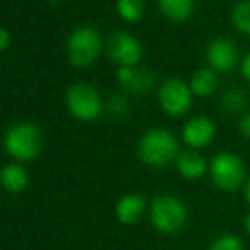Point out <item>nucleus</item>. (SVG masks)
<instances>
[{"mask_svg": "<svg viewBox=\"0 0 250 250\" xmlns=\"http://www.w3.org/2000/svg\"><path fill=\"white\" fill-rule=\"evenodd\" d=\"M151 221L161 233H177L187 221V208L171 194H160L151 202Z\"/></svg>", "mask_w": 250, "mask_h": 250, "instance_id": "3", "label": "nucleus"}, {"mask_svg": "<svg viewBox=\"0 0 250 250\" xmlns=\"http://www.w3.org/2000/svg\"><path fill=\"white\" fill-rule=\"evenodd\" d=\"M209 250H243V243L235 235H221L211 243Z\"/></svg>", "mask_w": 250, "mask_h": 250, "instance_id": "20", "label": "nucleus"}, {"mask_svg": "<svg viewBox=\"0 0 250 250\" xmlns=\"http://www.w3.org/2000/svg\"><path fill=\"white\" fill-rule=\"evenodd\" d=\"M209 171H211V178L216 187L226 192L236 190L243 184V178H245L242 160L236 154L228 153V151L216 154Z\"/></svg>", "mask_w": 250, "mask_h": 250, "instance_id": "6", "label": "nucleus"}, {"mask_svg": "<svg viewBox=\"0 0 250 250\" xmlns=\"http://www.w3.org/2000/svg\"><path fill=\"white\" fill-rule=\"evenodd\" d=\"M9 43H11V36H9V31L5 28L0 29V50H7Z\"/></svg>", "mask_w": 250, "mask_h": 250, "instance_id": "23", "label": "nucleus"}, {"mask_svg": "<svg viewBox=\"0 0 250 250\" xmlns=\"http://www.w3.org/2000/svg\"><path fill=\"white\" fill-rule=\"evenodd\" d=\"M161 12L171 21H187L194 11V0H158Z\"/></svg>", "mask_w": 250, "mask_h": 250, "instance_id": "16", "label": "nucleus"}, {"mask_svg": "<svg viewBox=\"0 0 250 250\" xmlns=\"http://www.w3.org/2000/svg\"><path fill=\"white\" fill-rule=\"evenodd\" d=\"M216 136V127L211 118L208 117H195L190 118L184 125L182 130V139L190 147H206L212 143Z\"/></svg>", "mask_w": 250, "mask_h": 250, "instance_id": "10", "label": "nucleus"}, {"mask_svg": "<svg viewBox=\"0 0 250 250\" xmlns=\"http://www.w3.org/2000/svg\"><path fill=\"white\" fill-rule=\"evenodd\" d=\"M245 199H247V202L250 204V180L247 182V187H245Z\"/></svg>", "mask_w": 250, "mask_h": 250, "instance_id": "26", "label": "nucleus"}, {"mask_svg": "<svg viewBox=\"0 0 250 250\" xmlns=\"http://www.w3.org/2000/svg\"><path fill=\"white\" fill-rule=\"evenodd\" d=\"M233 24L238 31L250 36V0H243L233 9Z\"/></svg>", "mask_w": 250, "mask_h": 250, "instance_id": "19", "label": "nucleus"}, {"mask_svg": "<svg viewBox=\"0 0 250 250\" xmlns=\"http://www.w3.org/2000/svg\"><path fill=\"white\" fill-rule=\"evenodd\" d=\"M146 211V201L141 194H127L117 202L115 214L122 225H134Z\"/></svg>", "mask_w": 250, "mask_h": 250, "instance_id": "12", "label": "nucleus"}, {"mask_svg": "<svg viewBox=\"0 0 250 250\" xmlns=\"http://www.w3.org/2000/svg\"><path fill=\"white\" fill-rule=\"evenodd\" d=\"M50 2H59V0H50Z\"/></svg>", "mask_w": 250, "mask_h": 250, "instance_id": "27", "label": "nucleus"}, {"mask_svg": "<svg viewBox=\"0 0 250 250\" xmlns=\"http://www.w3.org/2000/svg\"><path fill=\"white\" fill-rule=\"evenodd\" d=\"M206 59L211 69H214L216 72H228L238 62V50L233 42L226 38H218L208 45Z\"/></svg>", "mask_w": 250, "mask_h": 250, "instance_id": "9", "label": "nucleus"}, {"mask_svg": "<svg viewBox=\"0 0 250 250\" xmlns=\"http://www.w3.org/2000/svg\"><path fill=\"white\" fill-rule=\"evenodd\" d=\"M117 79L127 91L134 94H144L154 86V74L147 69L134 67H118Z\"/></svg>", "mask_w": 250, "mask_h": 250, "instance_id": "11", "label": "nucleus"}, {"mask_svg": "<svg viewBox=\"0 0 250 250\" xmlns=\"http://www.w3.org/2000/svg\"><path fill=\"white\" fill-rule=\"evenodd\" d=\"M101 36L93 26H81L74 29L67 42V57L74 67H89L100 57Z\"/></svg>", "mask_w": 250, "mask_h": 250, "instance_id": "4", "label": "nucleus"}, {"mask_svg": "<svg viewBox=\"0 0 250 250\" xmlns=\"http://www.w3.org/2000/svg\"><path fill=\"white\" fill-rule=\"evenodd\" d=\"M110 110L113 111L115 115H125L127 113V101H125L124 96H113V100L110 101Z\"/></svg>", "mask_w": 250, "mask_h": 250, "instance_id": "21", "label": "nucleus"}, {"mask_svg": "<svg viewBox=\"0 0 250 250\" xmlns=\"http://www.w3.org/2000/svg\"><path fill=\"white\" fill-rule=\"evenodd\" d=\"M106 53L118 67H134L143 57V46L130 33L117 31L108 38Z\"/></svg>", "mask_w": 250, "mask_h": 250, "instance_id": "7", "label": "nucleus"}, {"mask_svg": "<svg viewBox=\"0 0 250 250\" xmlns=\"http://www.w3.org/2000/svg\"><path fill=\"white\" fill-rule=\"evenodd\" d=\"M117 11L118 16L125 21L137 22L144 14V2L143 0H118Z\"/></svg>", "mask_w": 250, "mask_h": 250, "instance_id": "17", "label": "nucleus"}, {"mask_svg": "<svg viewBox=\"0 0 250 250\" xmlns=\"http://www.w3.org/2000/svg\"><path fill=\"white\" fill-rule=\"evenodd\" d=\"M177 170L187 180H197V178L204 177L208 171V163L206 160L195 151H184L178 154L177 160Z\"/></svg>", "mask_w": 250, "mask_h": 250, "instance_id": "13", "label": "nucleus"}, {"mask_svg": "<svg viewBox=\"0 0 250 250\" xmlns=\"http://www.w3.org/2000/svg\"><path fill=\"white\" fill-rule=\"evenodd\" d=\"M192 89L188 84H185L180 79H168L160 87L158 100L160 104L168 115L178 117L190 110L192 106Z\"/></svg>", "mask_w": 250, "mask_h": 250, "instance_id": "8", "label": "nucleus"}, {"mask_svg": "<svg viewBox=\"0 0 250 250\" xmlns=\"http://www.w3.org/2000/svg\"><path fill=\"white\" fill-rule=\"evenodd\" d=\"M240 132L250 139V111L243 115L242 120H240Z\"/></svg>", "mask_w": 250, "mask_h": 250, "instance_id": "22", "label": "nucleus"}, {"mask_svg": "<svg viewBox=\"0 0 250 250\" xmlns=\"http://www.w3.org/2000/svg\"><path fill=\"white\" fill-rule=\"evenodd\" d=\"M188 86H190L192 93H194L195 96H201V98L211 96V94H214L216 89H218V74H216L214 69H209V67L199 69L197 72L192 76Z\"/></svg>", "mask_w": 250, "mask_h": 250, "instance_id": "15", "label": "nucleus"}, {"mask_svg": "<svg viewBox=\"0 0 250 250\" xmlns=\"http://www.w3.org/2000/svg\"><path fill=\"white\" fill-rule=\"evenodd\" d=\"M242 74L247 81H250V53L243 59V62H242Z\"/></svg>", "mask_w": 250, "mask_h": 250, "instance_id": "24", "label": "nucleus"}, {"mask_svg": "<svg viewBox=\"0 0 250 250\" xmlns=\"http://www.w3.org/2000/svg\"><path fill=\"white\" fill-rule=\"evenodd\" d=\"M65 103L69 111L83 122H93L101 117L103 101L96 89L91 84H74L65 94Z\"/></svg>", "mask_w": 250, "mask_h": 250, "instance_id": "5", "label": "nucleus"}, {"mask_svg": "<svg viewBox=\"0 0 250 250\" xmlns=\"http://www.w3.org/2000/svg\"><path fill=\"white\" fill-rule=\"evenodd\" d=\"M2 185L7 192L11 194H19L22 192L29 184V175L26 171V168L19 163H9L2 170Z\"/></svg>", "mask_w": 250, "mask_h": 250, "instance_id": "14", "label": "nucleus"}, {"mask_svg": "<svg viewBox=\"0 0 250 250\" xmlns=\"http://www.w3.org/2000/svg\"><path fill=\"white\" fill-rule=\"evenodd\" d=\"M221 104L226 111H229V113L240 111V110H243L247 104V94L243 93L240 87H229L228 91L223 93Z\"/></svg>", "mask_w": 250, "mask_h": 250, "instance_id": "18", "label": "nucleus"}, {"mask_svg": "<svg viewBox=\"0 0 250 250\" xmlns=\"http://www.w3.org/2000/svg\"><path fill=\"white\" fill-rule=\"evenodd\" d=\"M243 228H245V231L250 235V212L245 216V219H243Z\"/></svg>", "mask_w": 250, "mask_h": 250, "instance_id": "25", "label": "nucleus"}, {"mask_svg": "<svg viewBox=\"0 0 250 250\" xmlns=\"http://www.w3.org/2000/svg\"><path fill=\"white\" fill-rule=\"evenodd\" d=\"M4 147L14 160L31 161L42 153L43 136L35 124L21 122V124L12 125L5 132Z\"/></svg>", "mask_w": 250, "mask_h": 250, "instance_id": "2", "label": "nucleus"}, {"mask_svg": "<svg viewBox=\"0 0 250 250\" xmlns=\"http://www.w3.org/2000/svg\"><path fill=\"white\" fill-rule=\"evenodd\" d=\"M139 158L149 167H165L178 158V141L165 129H151L141 137Z\"/></svg>", "mask_w": 250, "mask_h": 250, "instance_id": "1", "label": "nucleus"}]
</instances>
